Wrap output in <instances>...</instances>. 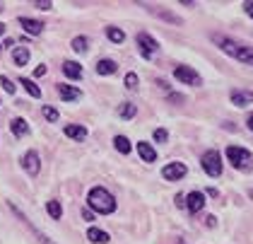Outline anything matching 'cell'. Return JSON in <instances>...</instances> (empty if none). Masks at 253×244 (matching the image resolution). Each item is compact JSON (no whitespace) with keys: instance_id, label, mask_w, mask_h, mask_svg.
<instances>
[{"instance_id":"5","label":"cell","mask_w":253,"mask_h":244,"mask_svg":"<svg viewBox=\"0 0 253 244\" xmlns=\"http://www.w3.org/2000/svg\"><path fill=\"white\" fill-rule=\"evenodd\" d=\"M174 77L181 82V85H191V87H198L203 80H200V75H198V70H193L191 65H176L174 68Z\"/></svg>"},{"instance_id":"26","label":"cell","mask_w":253,"mask_h":244,"mask_svg":"<svg viewBox=\"0 0 253 244\" xmlns=\"http://www.w3.org/2000/svg\"><path fill=\"white\" fill-rule=\"evenodd\" d=\"M87 44H89L87 37H75L73 39V51H75V54H84V51H87Z\"/></svg>"},{"instance_id":"40","label":"cell","mask_w":253,"mask_h":244,"mask_svg":"<svg viewBox=\"0 0 253 244\" xmlns=\"http://www.w3.org/2000/svg\"><path fill=\"white\" fill-rule=\"evenodd\" d=\"M0 49H2V46H0Z\"/></svg>"},{"instance_id":"31","label":"cell","mask_w":253,"mask_h":244,"mask_svg":"<svg viewBox=\"0 0 253 244\" xmlns=\"http://www.w3.org/2000/svg\"><path fill=\"white\" fill-rule=\"evenodd\" d=\"M34 5H37L39 10H51V7H53V2H51V0H37Z\"/></svg>"},{"instance_id":"12","label":"cell","mask_w":253,"mask_h":244,"mask_svg":"<svg viewBox=\"0 0 253 244\" xmlns=\"http://www.w3.org/2000/svg\"><path fill=\"white\" fill-rule=\"evenodd\" d=\"M229 97H232V102L236 107H249V104H253V92H246V90H234Z\"/></svg>"},{"instance_id":"15","label":"cell","mask_w":253,"mask_h":244,"mask_svg":"<svg viewBox=\"0 0 253 244\" xmlns=\"http://www.w3.org/2000/svg\"><path fill=\"white\" fill-rule=\"evenodd\" d=\"M116 61H111V58H101L97 63V75H114L116 73Z\"/></svg>"},{"instance_id":"39","label":"cell","mask_w":253,"mask_h":244,"mask_svg":"<svg viewBox=\"0 0 253 244\" xmlns=\"http://www.w3.org/2000/svg\"><path fill=\"white\" fill-rule=\"evenodd\" d=\"M249 128L253 131V116H249Z\"/></svg>"},{"instance_id":"13","label":"cell","mask_w":253,"mask_h":244,"mask_svg":"<svg viewBox=\"0 0 253 244\" xmlns=\"http://www.w3.org/2000/svg\"><path fill=\"white\" fill-rule=\"evenodd\" d=\"M137 155L142 157V162H155L157 160L155 148H152L150 143H145V140H140V143H137Z\"/></svg>"},{"instance_id":"1","label":"cell","mask_w":253,"mask_h":244,"mask_svg":"<svg viewBox=\"0 0 253 244\" xmlns=\"http://www.w3.org/2000/svg\"><path fill=\"white\" fill-rule=\"evenodd\" d=\"M227 54V56L236 58V61H244V63H249L253 65V46H244V44H239V41H232L229 37H224V34H212L210 37Z\"/></svg>"},{"instance_id":"30","label":"cell","mask_w":253,"mask_h":244,"mask_svg":"<svg viewBox=\"0 0 253 244\" xmlns=\"http://www.w3.org/2000/svg\"><path fill=\"white\" fill-rule=\"evenodd\" d=\"M155 140H157V143H167V140H169V133L164 131V128H157V131H155Z\"/></svg>"},{"instance_id":"34","label":"cell","mask_w":253,"mask_h":244,"mask_svg":"<svg viewBox=\"0 0 253 244\" xmlns=\"http://www.w3.org/2000/svg\"><path fill=\"white\" fill-rule=\"evenodd\" d=\"M176 206H186V196L178 193V196H176Z\"/></svg>"},{"instance_id":"6","label":"cell","mask_w":253,"mask_h":244,"mask_svg":"<svg viewBox=\"0 0 253 244\" xmlns=\"http://www.w3.org/2000/svg\"><path fill=\"white\" fill-rule=\"evenodd\" d=\"M135 41H137V51H140L142 58H155V54L159 51V44H157L147 32H140L135 37Z\"/></svg>"},{"instance_id":"29","label":"cell","mask_w":253,"mask_h":244,"mask_svg":"<svg viewBox=\"0 0 253 244\" xmlns=\"http://www.w3.org/2000/svg\"><path fill=\"white\" fill-rule=\"evenodd\" d=\"M126 87H128V90H135L137 87V75L135 73H128V75H126Z\"/></svg>"},{"instance_id":"7","label":"cell","mask_w":253,"mask_h":244,"mask_svg":"<svg viewBox=\"0 0 253 244\" xmlns=\"http://www.w3.org/2000/svg\"><path fill=\"white\" fill-rule=\"evenodd\" d=\"M186 174H188V167H186L183 162H169V165L162 167V177H164L167 182H178V179H183Z\"/></svg>"},{"instance_id":"16","label":"cell","mask_w":253,"mask_h":244,"mask_svg":"<svg viewBox=\"0 0 253 244\" xmlns=\"http://www.w3.org/2000/svg\"><path fill=\"white\" fill-rule=\"evenodd\" d=\"M63 73L70 77V80H80V77H82V65L75 63V61H65V63H63Z\"/></svg>"},{"instance_id":"18","label":"cell","mask_w":253,"mask_h":244,"mask_svg":"<svg viewBox=\"0 0 253 244\" xmlns=\"http://www.w3.org/2000/svg\"><path fill=\"white\" fill-rule=\"evenodd\" d=\"M65 135L73 138V140H84L87 138V128L78 126V123H70V126H65Z\"/></svg>"},{"instance_id":"4","label":"cell","mask_w":253,"mask_h":244,"mask_svg":"<svg viewBox=\"0 0 253 244\" xmlns=\"http://www.w3.org/2000/svg\"><path fill=\"white\" fill-rule=\"evenodd\" d=\"M203 169H205V174L208 177H219L222 174V155L217 150H208L203 155Z\"/></svg>"},{"instance_id":"33","label":"cell","mask_w":253,"mask_h":244,"mask_svg":"<svg viewBox=\"0 0 253 244\" xmlns=\"http://www.w3.org/2000/svg\"><path fill=\"white\" fill-rule=\"evenodd\" d=\"M34 75H37V77H43V75H46V65H39V68L34 70Z\"/></svg>"},{"instance_id":"14","label":"cell","mask_w":253,"mask_h":244,"mask_svg":"<svg viewBox=\"0 0 253 244\" xmlns=\"http://www.w3.org/2000/svg\"><path fill=\"white\" fill-rule=\"evenodd\" d=\"M10 131H12V135H17V138H24V135H29V123L22 116H17V119H12Z\"/></svg>"},{"instance_id":"32","label":"cell","mask_w":253,"mask_h":244,"mask_svg":"<svg viewBox=\"0 0 253 244\" xmlns=\"http://www.w3.org/2000/svg\"><path fill=\"white\" fill-rule=\"evenodd\" d=\"M244 10H246V15L253 19V2H244Z\"/></svg>"},{"instance_id":"8","label":"cell","mask_w":253,"mask_h":244,"mask_svg":"<svg viewBox=\"0 0 253 244\" xmlns=\"http://www.w3.org/2000/svg\"><path fill=\"white\" fill-rule=\"evenodd\" d=\"M22 167H24V172L29 174V177H37L41 169V160H39V152L37 150H27L24 155H22Z\"/></svg>"},{"instance_id":"11","label":"cell","mask_w":253,"mask_h":244,"mask_svg":"<svg viewBox=\"0 0 253 244\" xmlns=\"http://www.w3.org/2000/svg\"><path fill=\"white\" fill-rule=\"evenodd\" d=\"M58 94L63 102H78L82 92H80L78 87H73V85H58Z\"/></svg>"},{"instance_id":"38","label":"cell","mask_w":253,"mask_h":244,"mask_svg":"<svg viewBox=\"0 0 253 244\" xmlns=\"http://www.w3.org/2000/svg\"><path fill=\"white\" fill-rule=\"evenodd\" d=\"M2 34H5V24L0 22V37H2Z\"/></svg>"},{"instance_id":"24","label":"cell","mask_w":253,"mask_h":244,"mask_svg":"<svg viewBox=\"0 0 253 244\" xmlns=\"http://www.w3.org/2000/svg\"><path fill=\"white\" fill-rule=\"evenodd\" d=\"M150 10H152V12H155L157 17L167 19V22H171V24H181V17H176V15H171V12H169V10H162V7H159V10H157V7H150Z\"/></svg>"},{"instance_id":"3","label":"cell","mask_w":253,"mask_h":244,"mask_svg":"<svg viewBox=\"0 0 253 244\" xmlns=\"http://www.w3.org/2000/svg\"><path fill=\"white\" fill-rule=\"evenodd\" d=\"M227 160H229L236 169H249L253 162L251 152L246 150V148H239V145H229V148H227Z\"/></svg>"},{"instance_id":"19","label":"cell","mask_w":253,"mask_h":244,"mask_svg":"<svg viewBox=\"0 0 253 244\" xmlns=\"http://www.w3.org/2000/svg\"><path fill=\"white\" fill-rule=\"evenodd\" d=\"M12 61H15V65H27L29 63V49L27 46H15Z\"/></svg>"},{"instance_id":"23","label":"cell","mask_w":253,"mask_h":244,"mask_svg":"<svg viewBox=\"0 0 253 244\" xmlns=\"http://www.w3.org/2000/svg\"><path fill=\"white\" fill-rule=\"evenodd\" d=\"M114 145H116V150L121 152V155H128V152H130V140H128L126 135H116V138H114Z\"/></svg>"},{"instance_id":"2","label":"cell","mask_w":253,"mask_h":244,"mask_svg":"<svg viewBox=\"0 0 253 244\" xmlns=\"http://www.w3.org/2000/svg\"><path fill=\"white\" fill-rule=\"evenodd\" d=\"M87 206L92 213H101V215H111L116 210V198L111 196V191L104 186H94L87 193Z\"/></svg>"},{"instance_id":"10","label":"cell","mask_w":253,"mask_h":244,"mask_svg":"<svg viewBox=\"0 0 253 244\" xmlns=\"http://www.w3.org/2000/svg\"><path fill=\"white\" fill-rule=\"evenodd\" d=\"M20 24L24 27V32H27V34H32V37H39L41 32H43V22H39V19L20 17Z\"/></svg>"},{"instance_id":"17","label":"cell","mask_w":253,"mask_h":244,"mask_svg":"<svg viewBox=\"0 0 253 244\" xmlns=\"http://www.w3.org/2000/svg\"><path fill=\"white\" fill-rule=\"evenodd\" d=\"M87 240L92 244H106L109 242V232H104V230H99V227H89V230H87Z\"/></svg>"},{"instance_id":"20","label":"cell","mask_w":253,"mask_h":244,"mask_svg":"<svg viewBox=\"0 0 253 244\" xmlns=\"http://www.w3.org/2000/svg\"><path fill=\"white\" fill-rule=\"evenodd\" d=\"M20 85H22V87H24V90H27L29 94H32L34 99H39V97H41L39 85H34V80H29V77H22V80H20Z\"/></svg>"},{"instance_id":"9","label":"cell","mask_w":253,"mask_h":244,"mask_svg":"<svg viewBox=\"0 0 253 244\" xmlns=\"http://www.w3.org/2000/svg\"><path fill=\"white\" fill-rule=\"evenodd\" d=\"M186 208H188L191 213L203 210V208H205V193H200V191H191V193L186 196Z\"/></svg>"},{"instance_id":"25","label":"cell","mask_w":253,"mask_h":244,"mask_svg":"<svg viewBox=\"0 0 253 244\" xmlns=\"http://www.w3.org/2000/svg\"><path fill=\"white\" fill-rule=\"evenodd\" d=\"M46 210H48V215H51L53 220H60V215H63V208H60L58 201H48V203H46Z\"/></svg>"},{"instance_id":"37","label":"cell","mask_w":253,"mask_h":244,"mask_svg":"<svg viewBox=\"0 0 253 244\" xmlns=\"http://www.w3.org/2000/svg\"><path fill=\"white\" fill-rule=\"evenodd\" d=\"M214 220H217L214 215H208V225H210V227H214Z\"/></svg>"},{"instance_id":"36","label":"cell","mask_w":253,"mask_h":244,"mask_svg":"<svg viewBox=\"0 0 253 244\" xmlns=\"http://www.w3.org/2000/svg\"><path fill=\"white\" fill-rule=\"evenodd\" d=\"M208 196H212V198H217L219 193H217V188H208Z\"/></svg>"},{"instance_id":"28","label":"cell","mask_w":253,"mask_h":244,"mask_svg":"<svg viewBox=\"0 0 253 244\" xmlns=\"http://www.w3.org/2000/svg\"><path fill=\"white\" fill-rule=\"evenodd\" d=\"M41 114H43V119H46V121H51V123H56V121H58V112H56L53 107H43Z\"/></svg>"},{"instance_id":"27","label":"cell","mask_w":253,"mask_h":244,"mask_svg":"<svg viewBox=\"0 0 253 244\" xmlns=\"http://www.w3.org/2000/svg\"><path fill=\"white\" fill-rule=\"evenodd\" d=\"M0 85H2V90L7 94H15V90H17V85L10 80V77H5V75H0Z\"/></svg>"},{"instance_id":"21","label":"cell","mask_w":253,"mask_h":244,"mask_svg":"<svg viewBox=\"0 0 253 244\" xmlns=\"http://www.w3.org/2000/svg\"><path fill=\"white\" fill-rule=\"evenodd\" d=\"M135 114H137V107L130 104V102H123V104L118 107V116H121V119H133Z\"/></svg>"},{"instance_id":"35","label":"cell","mask_w":253,"mask_h":244,"mask_svg":"<svg viewBox=\"0 0 253 244\" xmlns=\"http://www.w3.org/2000/svg\"><path fill=\"white\" fill-rule=\"evenodd\" d=\"M82 218H84V220H92L94 213H92V210H82Z\"/></svg>"},{"instance_id":"22","label":"cell","mask_w":253,"mask_h":244,"mask_svg":"<svg viewBox=\"0 0 253 244\" xmlns=\"http://www.w3.org/2000/svg\"><path fill=\"white\" fill-rule=\"evenodd\" d=\"M106 37H109V41H114V44H123L126 41L123 29H118V27H106Z\"/></svg>"}]
</instances>
